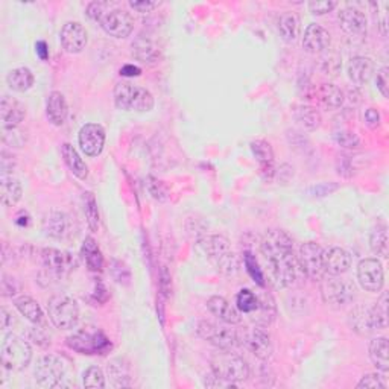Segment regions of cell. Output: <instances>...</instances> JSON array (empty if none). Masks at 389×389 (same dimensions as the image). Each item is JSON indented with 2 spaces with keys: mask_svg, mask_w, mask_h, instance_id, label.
Segmentation results:
<instances>
[{
  "mask_svg": "<svg viewBox=\"0 0 389 389\" xmlns=\"http://www.w3.org/2000/svg\"><path fill=\"white\" fill-rule=\"evenodd\" d=\"M269 282L277 289L291 288L297 280L298 260L293 254V242L283 230H269L260 244Z\"/></svg>",
  "mask_w": 389,
  "mask_h": 389,
  "instance_id": "cell-1",
  "label": "cell"
},
{
  "mask_svg": "<svg viewBox=\"0 0 389 389\" xmlns=\"http://www.w3.org/2000/svg\"><path fill=\"white\" fill-rule=\"evenodd\" d=\"M348 324L359 335H371L388 326V297L386 293L374 306H357L350 312Z\"/></svg>",
  "mask_w": 389,
  "mask_h": 389,
  "instance_id": "cell-2",
  "label": "cell"
},
{
  "mask_svg": "<svg viewBox=\"0 0 389 389\" xmlns=\"http://www.w3.org/2000/svg\"><path fill=\"white\" fill-rule=\"evenodd\" d=\"M204 251L209 262L218 273L224 275H233L239 271V260L233 253L230 242L224 236H209L204 240Z\"/></svg>",
  "mask_w": 389,
  "mask_h": 389,
  "instance_id": "cell-3",
  "label": "cell"
},
{
  "mask_svg": "<svg viewBox=\"0 0 389 389\" xmlns=\"http://www.w3.org/2000/svg\"><path fill=\"white\" fill-rule=\"evenodd\" d=\"M65 344L76 353L87 356L107 355L113 347L107 335L96 327H84L78 330L65 339Z\"/></svg>",
  "mask_w": 389,
  "mask_h": 389,
  "instance_id": "cell-4",
  "label": "cell"
},
{
  "mask_svg": "<svg viewBox=\"0 0 389 389\" xmlns=\"http://www.w3.org/2000/svg\"><path fill=\"white\" fill-rule=\"evenodd\" d=\"M211 371L218 379L238 383L249 377V366L244 357L231 353V350H218L211 356Z\"/></svg>",
  "mask_w": 389,
  "mask_h": 389,
  "instance_id": "cell-5",
  "label": "cell"
},
{
  "mask_svg": "<svg viewBox=\"0 0 389 389\" xmlns=\"http://www.w3.org/2000/svg\"><path fill=\"white\" fill-rule=\"evenodd\" d=\"M114 104L123 112L146 113L154 108V96L143 87H137L125 81L116 85Z\"/></svg>",
  "mask_w": 389,
  "mask_h": 389,
  "instance_id": "cell-6",
  "label": "cell"
},
{
  "mask_svg": "<svg viewBox=\"0 0 389 389\" xmlns=\"http://www.w3.org/2000/svg\"><path fill=\"white\" fill-rule=\"evenodd\" d=\"M0 357L6 370L21 371L31 364L32 348L23 337L17 335H6L0 347Z\"/></svg>",
  "mask_w": 389,
  "mask_h": 389,
  "instance_id": "cell-7",
  "label": "cell"
},
{
  "mask_svg": "<svg viewBox=\"0 0 389 389\" xmlns=\"http://www.w3.org/2000/svg\"><path fill=\"white\" fill-rule=\"evenodd\" d=\"M48 313L56 328L70 330L78 324L79 307L75 299L69 295H54L48 303Z\"/></svg>",
  "mask_w": 389,
  "mask_h": 389,
  "instance_id": "cell-8",
  "label": "cell"
},
{
  "mask_svg": "<svg viewBox=\"0 0 389 389\" xmlns=\"http://www.w3.org/2000/svg\"><path fill=\"white\" fill-rule=\"evenodd\" d=\"M321 295L324 303L332 307H344L355 297V286L339 275L321 278Z\"/></svg>",
  "mask_w": 389,
  "mask_h": 389,
  "instance_id": "cell-9",
  "label": "cell"
},
{
  "mask_svg": "<svg viewBox=\"0 0 389 389\" xmlns=\"http://www.w3.org/2000/svg\"><path fill=\"white\" fill-rule=\"evenodd\" d=\"M65 374V365L60 357L54 355L43 356L34 368V377L36 385L41 388H56L61 385Z\"/></svg>",
  "mask_w": 389,
  "mask_h": 389,
  "instance_id": "cell-10",
  "label": "cell"
},
{
  "mask_svg": "<svg viewBox=\"0 0 389 389\" xmlns=\"http://www.w3.org/2000/svg\"><path fill=\"white\" fill-rule=\"evenodd\" d=\"M198 335L202 339L209 341L211 345H215L218 350H233L238 347L240 339L239 335L234 328L227 326H218L209 321H202L198 326Z\"/></svg>",
  "mask_w": 389,
  "mask_h": 389,
  "instance_id": "cell-11",
  "label": "cell"
},
{
  "mask_svg": "<svg viewBox=\"0 0 389 389\" xmlns=\"http://www.w3.org/2000/svg\"><path fill=\"white\" fill-rule=\"evenodd\" d=\"M322 255H324V249H322L315 242H306L298 249V268H301L303 273L312 278V280H321L326 275L324 263H322Z\"/></svg>",
  "mask_w": 389,
  "mask_h": 389,
  "instance_id": "cell-12",
  "label": "cell"
},
{
  "mask_svg": "<svg viewBox=\"0 0 389 389\" xmlns=\"http://www.w3.org/2000/svg\"><path fill=\"white\" fill-rule=\"evenodd\" d=\"M99 25L114 39H127L134 29V19L128 11L122 8H109L99 19Z\"/></svg>",
  "mask_w": 389,
  "mask_h": 389,
  "instance_id": "cell-13",
  "label": "cell"
},
{
  "mask_svg": "<svg viewBox=\"0 0 389 389\" xmlns=\"http://www.w3.org/2000/svg\"><path fill=\"white\" fill-rule=\"evenodd\" d=\"M43 268L48 271L49 275L55 278H63L75 268V259L67 251L55 248H45L41 251Z\"/></svg>",
  "mask_w": 389,
  "mask_h": 389,
  "instance_id": "cell-14",
  "label": "cell"
},
{
  "mask_svg": "<svg viewBox=\"0 0 389 389\" xmlns=\"http://www.w3.org/2000/svg\"><path fill=\"white\" fill-rule=\"evenodd\" d=\"M357 280L366 292H380L385 283L381 263L377 259H364L357 265Z\"/></svg>",
  "mask_w": 389,
  "mask_h": 389,
  "instance_id": "cell-15",
  "label": "cell"
},
{
  "mask_svg": "<svg viewBox=\"0 0 389 389\" xmlns=\"http://www.w3.org/2000/svg\"><path fill=\"white\" fill-rule=\"evenodd\" d=\"M242 344L246 345V348L251 351L254 356H257L262 361L266 359L273 353V342H271V336L265 330V327L257 326L249 327L244 332V336L240 339Z\"/></svg>",
  "mask_w": 389,
  "mask_h": 389,
  "instance_id": "cell-16",
  "label": "cell"
},
{
  "mask_svg": "<svg viewBox=\"0 0 389 389\" xmlns=\"http://www.w3.org/2000/svg\"><path fill=\"white\" fill-rule=\"evenodd\" d=\"M78 142L87 157H98L105 146V131L98 123H85L79 131Z\"/></svg>",
  "mask_w": 389,
  "mask_h": 389,
  "instance_id": "cell-17",
  "label": "cell"
},
{
  "mask_svg": "<svg viewBox=\"0 0 389 389\" xmlns=\"http://www.w3.org/2000/svg\"><path fill=\"white\" fill-rule=\"evenodd\" d=\"M61 46L69 54H79L83 52L89 41V34H87L85 28L78 23V21H69L61 29L60 34Z\"/></svg>",
  "mask_w": 389,
  "mask_h": 389,
  "instance_id": "cell-18",
  "label": "cell"
},
{
  "mask_svg": "<svg viewBox=\"0 0 389 389\" xmlns=\"http://www.w3.org/2000/svg\"><path fill=\"white\" fill-rule=\"evenodd\" d=\"M43 231L49 238L64 240L73 234V222L63 211H50L43 221Z\"/></svg>",
  "mask_w": 389,
  "mask_h": 389,
  "instance_id": "cell-19",
  "label": "cell"
},
{
  "mask_svg": "<svg viewBox=\"0 0 389 389\" xmlns=\"http://www.w3.org/2000/svg\"><path fill=\"white\" fill-rule=\"evenodd\" d=\"M26 117V107L11 96H3L0 102V122L2 129L19 128Z\"/></svg>",
  "mask_w": 389,
  "mask_h": 389,
  "instance_id": "cell-20",
  "label": "cell"
},
{
  "mask_svg": "<svg viewBox=\"0 0 389 389\" xmlns=\"http://www.w3.org/2000/svg\"><path fill=\"white\" fill-rule=\"evenodd\" d=\"M351 255L348 251H345L342 248H330L324 249V255H322V263H324L326 275H342L347 273L351 268Z\"/></svg>",
  "mask_w": 389,
  "mask_h": 389,
  "instance_id": "cell-21",
  "label": "cell"
},
{
  "mask_svg": "<svg viewBox=\"0 0 389 389\" xmlns=\"http://www.w3.org/2000/svg\"><path fill=\"white\" fill-rule=\"evenodd\" d=\"M330 46V34L324 28L312 23L306 28L303 36V48L309 54H321Z\"/></svg>",
  "mask_w": 389,
  "mask_h": 389,
  "instance_id": "cell-22",
  "label": "cell"
},
{
  "mask_svg": "<svg viewBox=\"0 0 389 389\" xmlns=\"http://www.w3.org/2000/svg\"><path fill=\"white\" fill-rule=\"evenodd\" d=\"M209 311L215 315L218 319H221L225 324H239L242 321L240 312L236 306H233L229 299H225L224 297H210L207 301Z\"/></svg>",
  "mask_w": 389,
  "mask_h": 389,
  "instance_id": "cell-23",
  "label": "cell"
},
{
  "mask_svg": "<svg viewBox=\"0 0 389 389\" xmlns=\"http://www.w3.org/2000/svg\"><path fill=\"white\" fill-rule=\"evenodd\" d=\"M374 72H376V65L368 56H355L348 63V78L356 85H365L370 83Z\"/></svg>",
  "mask_w": 389,
  "mask_h": 389,
  "instance_id": "cell-24",
  "label": "cell"
},
{
  "mask_svg": "<svg viewBox=\"0 0 389 389\" xmlns=\"http://www.w3.org/2000/svg\"><path fill=\"white\" fill-rule=\"evenodd\" d=\"M337 20H339V25L344 31L350 35L362 34L366 29V25H368L365 12L357 8H353V6L344 8L339 12V16H337Z\"/></svg>",
  "mask_w": 389,
  "mask_h": 389,
  "instance_id": "cell-25",
  "label": "cell"
},
{
  "mask_svg": "<svg viewBox=\"0 0 389 389\" xmlns=\"http://www.w3.org/2000/svg\"><path fill=\"white\" fill-rule=\"evenodd\" d=\"M46 114L49 122L55 127H61L69 114V107L64 94L60 92H52L46 101Z\"/></svg>",
  "mask_w": 389,
  "mask_h": 389,
  "instance_id": "cell-26",
  "label": "cell"
},
{
  "mask_svg": "<svg viewBox=\"0 0 389 389\" xmlns=\"http://www.w3.org/2000/svg\"><path fill=\"white\" fill-rule=\"evenodd\" d=\"M277 317V306L274 298L269 293H262L259 295V306L251 313V319L257 326L266 327L273 322Z\"/></svg>",
  "mask_w": 389,
  "mask_h": 389,
  "instance_id": "cell-27",
  "label": "cell"
},
{
  "mask_svg": "<svg viewBox=\"0 0 389 389\" xmlns=\"http://www.w3.org/2000/svg\"><path fill=\"white\" fill-rule=\"evenodd\" d=\"M23 195V187L21 182L8 174H2V181H0V198L6 207H14Z\"/></svg>",
  "mask_w": 389,
  "mask_h": 389,
  "instance_id": "cell-28",
  "label": "cell"
},
{
  "mask_svg": "<svg viewBox=\"0 0 389 389\" xmlns=\"http://www.w3.org/2000/svg\"><path fill=\"white\" fill-rule=\"evenodd\" d=\"M131 54L136 58L137 61L143 64H156L160 60V49L154 45L149 39L145 36H138V39L133 43V50Z\"/></svg>",
  "mask_w": 389,
  "mask_h": 389,
  "instance_id": "cell-29",
  "label": "cell"
},
{
  "mask_svg": "<svg viewBox=\"0 0 389 389\" xmlns=\"http://www.w3.org/2000/svg\"><path fill=\"white\" fill-rule=\"evenodd\" d=\"M315 99L321 107L327 109H336L344 104V93L335 84H321L315 92Z\"/></svg>",
  "mask_w": 389,
  "mask_h": 389,
  "instance_id": "cell-30",
  "label": "cell"
},
{
  "mask_svg": "<svg viewBox=\"0 0 389 389\" xmlns=\"http://www.w3.org/2000/svg\"><path fill=\"white\" fill-rule=\"evenodd\" d=\"M61 156L65 161V165L70 169V172L75 175L76 178L87 180V177H89V167H87L85 161L81 158V156L72 145L64 143L61 146Z\"/></svg>",
  "mask_w": 389,
  "mask_h": 389,
  "instance_id": "cell-31",
  "label": "cell"
},
{
  "mask_svg": "<svg viewBox=\"0 0 389 389\" xmlns=\"http://www.w3.org/2000/svg\"><path fill=\"white\" fill-rule=\"evenodd\" d=\"M14 306H16V309L23 315L28 321H31L32 324H41V322H45V315H43L41 307L34 298L28 295L17 297L14 299Z\"/></svg>",
  "mask_w": 389,
  "mask_h": 389,
  "instance_id": "cell-32",
  "label": "cell"
},
{
  "mask_svg": "<svg viewBox=\"0 0 389 389\" xmlns=\"http://www.w3.org/2000/svg\"><path fill=\"white\" fill-rule=\"evenodd\" d=\"M370 359L374 366L381 372L389 371V357H388V339L386 337H374L370 342Z\"/></svg>",
  "mask_w": 389,
  "mask_h": 389,
  "instance_id": "cell-33",
  "label": "cell"
},
{
  "mask_svg": "<svg viewBox=\"0 0 389 389\" xmlns=\"http://www.w3.org/2000/svg\"><path fill=\"white\" fill-rule=\"evenodd\" d=\"M34 73L28 67H17L8 73L6 76V83H8L10 89L19 93L28 92L34 85Z\"/></svg>",
  "mask_w": 389,
  "mask_h": 389,
  "instance_id": "cell-34",
  "label": "cell"
},
{
  "mask_svg": "<svg viewBox=\"0 0 389 389\" xmlns=\"http://www.w3.org/2000/svg\"><path fill=\"white\" fill-rule=\"evenodd\" d=\"M81 254L84 257L87 268L93 271V273H99V271H102V268H104V257H102L96 240L93 238H87L84 240L83 251H81Z\"/></svg>",
  "mask_w": 389,
  "mask_h": 389,
  "instance_id": "cell-35",
  "label": "cell"
},
{
  "mask_svg": "<svg viewBox=\"0 0 389 389\" xmlns=\"http://www.w3.org/2000/svg\"><path fill=\"white\" fill-rule=\"evenodd\" d=\"M295 119L297 122L307 131H315L321 125V114L315 107L311 105H298L295 108Z\"/></svg>",
  "mask_w": 389,
  "mask_h": 389,
  "instance_id": "cell-36",
  "label": "cell"
},
{
  "mask_svg": "<svg viewBox=\"0 0 389 389\" xmlns=\"http://www.w3.org/2000/svg\"><path fill=\"white\" fill-rule=\"evenodd\" d=\"M253 156L260 163L263 172H273L274 171V152L271 145L265 140H255L251 143Z\"/></svg>",
  "mask_w": 389,
  "mask_h": 389,
  "instance_id": "cell-37",
  "label": "cell"
},
{
  "mask_svg": "<svg viewBox=\"0 0 389 389\" xmlns=\"http://www.w3.org/2000/svg\"><path fill=\"white\" fill-rule=\"evenodd\" d=\"M278 31L284 41H295L299 35V19L293 12H283L278 20Z\"/></svg>",
  "mask_w": 389,
  "mask_h": 389,
  "instance_id": "cell-38",
  "label": "cell"
},
{
  "mask_svg": "<svg viewBox=\"0 0 389 389\" xmlns=\"http://www.w3.org/2000/svg\"><path fill=\"white\" fill-rule=\"evenodd\" d=\"M370 248L371 251L386 259L388 257V231L385 225H377L370 234Z\"/></svg>",
  "mask_w": 389,
  "mask_h": 389,
  "instance_id": "cell-39",
  "label": "cell"
},
{
  "mask_svg": "<svg viewBox=\"0 0 389 389\" xmlns=\"http://www.w3.org/2000/svg\"><path fill=\"white\" fill-rule=\"evenodd\" d=\"M84 213L87 218V222H89V227L96 231L99 229V211H98V202L94 200L93 193H85L84 196Z\"/></svg>",
  "mask_w": 389,
  "mask_h": 389,
  "instance_id": "cell-40",
  "label": "cell"
},
{
  "mask_svg": "<svg viewBox=\"0 0 389 389\" xmlns=\"http://www.w3.org/2000/svg\"><path fill=\"white\" fill-rule=\"evenodd\" d=\"M236 304L240 312L251 315L257 309V306H259V295H255V293L249 289H242L238 295Z\"/></svg>",
  "mask_w": 389,
  "mask_h": 389,
  "instance_id": "cell-41",
  "label": "cell"
},
{
  "mask_svg": "<svg viewBox=\"0 0 389 389\" xmlns=\"http://www.w3.org/2000/svg\"><path fill=\"white\" fill-rule=\"evenodd\" d=\"M335 142L345 149H357L361 146V138H359L353 131L341 129L335 133Z\"/></svg>",
  "mask_w": 389,
  "mask_h": 389,
  "instance_id": "cell-42",
  "label": "cell"
},
{
  "mask_svg": "<svg viewBox=\"0 0 389 389\" xmlns=\"http://www.w3.org/2000/svg\"><path fill=\"white\" fill-rule=\"evenodd\" d=\"M83 381L85 388H105V376L99 366H90L84 372Z\"/></svg>",
  "mask_w": 389,
  "mask_h": 389,
  "instance_id": "cell-43",
  "label": "cell"
},
{
  "mask_svg": "<svg viewBox=\"0 0 389 389\" xmlns=\"http://www.w3.org/2000/svg\"><path fill=\"white\" fill-rule=\"evenodd\" d=\"M245 266L248 274L253 277V280L257 282V284L265 286V274H263V269L260 268L259 262H257V259L251 253L245 254Z\"/></svg>",
  "mask_w": 389,
  "mask_h": 389,
  "instance_id": "cell-44",
  "label": "cell"
},
{
  "mask_svg": "<svg viewBox=\"0 0 389 389\" xmlns=\"http://www.w3.org/2000/svg\"><path fill=\"white\" fill-rule=\"evenodd\" d=\"M386 389L388 381L381 374L371 372L362 377V380L357 383V389Z\"/></svg>",
  "mask_w": 389,
  "mask_h": 389,
  "instance_id": "cell-45",
  "label": "cell"
},
{
  "mask_svg": "<svg viewBox=\"0 0 389 389\" xmlns=\"http://www.w3.org/2000/svg\"><path fill=\"white\" fill-rule=\"evenodd\" d=\"M109 8H112V5L108 2H93L87 6V16L94 21H99V19L104 16Z\"/></svg>",
  "mask_w": 389,
  "mask_h": 389,
  "instance_id": "cell-46",
  "label": "cell"
},
{
  "mask_svg": "<svg viewBox=\"0 0 389 389\" xmlns=\"http://www.w3.org/2000/svg\"><path fill=\"white\" fill-rule=\"evenodd\" d=\"M23 134V131H19V128L3 129V140L12 146H21L26 142V137Z\"/></svg>",
  "mask_w": 389,
  "mask_h": 389,
  "instance_id": "cell-47",
  "label": "cell"
},
{
  "mask_svg": "<svg viewBox=\"0 0 389 389\" xmlns=\"http://www.w3.org/2000/svg\"><path fill=\"white\" fill-rule=\"evenodd\" d=\"M376 84H377L379 92L381 93V96L389 98V70L388 67H381L377 72Z\"/></svg>",
  "mask_w": 389,
  "mask_h": 389,
  "instance_id": "cell-48",
  "label": "cell"
},
{
  "mask_svg": "<svg viewBox=\"0 0 389 389\" xmlns=\"http://www.w3.org/2000/svg\"><path fill=\"white\" fill-rule=\"evenodd\" d=\"M336 8V2L332 0H326V2H311L309 10L313 16H324V14L333 11Z\"/></svg>",
  "mask_w": 389,
  "mask_h": 389,
  "instance_id": "cell-49",
  "label": "cell"
},
{
  "mask_svg": "<svg viewBox=\"0 0 389 389\" xmlns=\"http://www.w3.org/2000/svg\"><path fill=\"white\" fill-rule=\"evenodd\" d=\"M160 2H151V0H133L129 2V6L137 12H151L154 8H157Z\"/></svg>",
  "mask_w": 389,
  "mask_h": 389,
  "instance_id": "cell-50",
  "label": "cell"
},
{
  "mask_svg": "<svg viewBox=\"0 0 389 389\" xmlns=\"http://www.w3.org/2000/svg\"><path fill=\"white\" fill-rule=\"evenodd\" d=\"M364 119H365L366 127L374 129V128H377L379 125H380V113L377 112L376 108H368V109H366V112H365Z\"/></svg>",
  "mask_w": 389,
  "mask_h": 389,
  "instance_id": "cell-51",
  "label": "cell"
},
{
  "mask_svg": "<svg viewBox=\"0 0 389 389\" xmlns=\"http://www.w3.org/2000/svg\"><path fill=\"white\" fill-rule=\"evenodd\" d=\"M35 52L36 55H39L40 60L43 61H46L48 58H49V49H48V45H46V41H36V45H35Z\"/></svg>",
  "mask_w": 389,
  "mask_h": 389,
  "instance_id": "cell-52",
  "label": "cell"
},
{
  "mask_svg": "<svg viewBox=\"0 0 389 389\" xmlns=\"http://www.w3.org/2000/svg\"><path fill=\"white\" fill-rule=\"evenodd\" d=\"M142 73V70L137 67V65H133V64H127V65H123V67L120 69V75L122 76H128V78H133V76H138Z\"/></svg>",
  "mask_w": 389,
  "mask_h": 389,
  "instance_id": "cell-53",
  "label": "cell"
},
{
  "mask_svg": "<svg viewBox=\"0 0 389 389\" xmlns=\"http://www.w3.org/2000/svg\"><path fill=\"white\" fill-rule=\"evenodd\" d=\"M0 313H2V328H8L10 324H12V317L8 313V311L6 309H2L0 311Z\"/></svg>",
  "mask_w": 389,
  "mask_h": 389,
  "instance_id": "cell-54",
  "label": "cell"
}]
</instances>
